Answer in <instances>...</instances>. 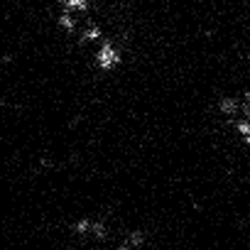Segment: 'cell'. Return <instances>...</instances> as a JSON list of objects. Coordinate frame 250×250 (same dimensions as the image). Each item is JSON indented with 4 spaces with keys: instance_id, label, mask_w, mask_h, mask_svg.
Wrapping results in <instances>:
<instances>
[{
    "instance_id": "cell-1",
    "label": "cell",
    "mask_w": 250,
    "mask_h": 250,
    "mask_svg": "<svg viewBox=\"0 0 250 250\" xmlns=\"http://www.w3.org/2000/svg\"><path fill=\"white\" fill-rule=\"evenodd\" d=\"M120 49L113 42H101L98 52H96V66L101 71H113L115 66H120Z\"/></svg>"
},
{
    "instance_id": "cell-2",
    "label": "cell",
    "mask_w": 250,
    "mask_h": 250,
    "mask_svg": "<svg viewBox=\"0 0 250 250\" xmlns=\"http://www.w3.org/2000/svg\"><path fill=\"white\" fill-rule=\"evenodd\" d=\"M230 125L238 130V135H240L243 143L250 140V120H248V115H238L235 120H230Z\"/></svg>"
},
{
    "instance_id": "cell-3",
    "label": "cell",
    "mask_w": 250,
    "mask_h": 250,
    "mask_svg": "<svg viewBox=\"0 0 250 250\" xmlns=\"http://www.w3.org/2000/svg\"><path fill=\"white\" fill-rule=\"evenodd\" d=\"M57 22H59V27H62L64 32H69V35H74V32H76V27H79V22H76L74 13H66V10H62V15L57 18Z\"/></svg>"
},
{
    "instance_id": "cell-4",
    "label": "cell",
    "mask_w": 250,
    "mask_h": 250,
    "mask_svg": "<svg viewBox=\"0 0 250 250\" xmlns=\"http://www.w3.org/2000/svg\"><path fill=\"white\" fill-rule=\"evenodd\" d=\"M103 35H101V27L96 22H88V27H83L81 32V42H101Z\"/></svg>"
},
{
    "instance_id": "cell-5",
    "label": "cell",
    "mask_w": 250,
    "mask_h": 250,
    "mask_svg": "<svg viewBox=\"0 0 250 250\" xmlns=\"http://www.w3.org/2000/svg\"><path fill=\"white\" fill-rule=\"evenodd\" d=\"M62 5L66 13H79V10H88L91 0H62Z\"/></svg>"
}]
</instances>
